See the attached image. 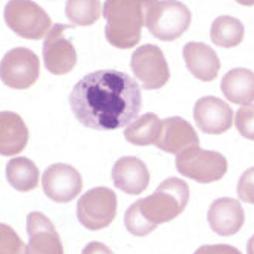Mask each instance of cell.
I'll return each mask as SVG.
<instances>
[{"label":"cell","instance_id":"6da1fadb","mask_svg":"<svg viewBox=\"0 0 254 254\" xmlns=\"http://www.w3.org/2000/svg\"><path fill=\"white\" fill-rule=\"evenodd\" d=\"M74 117L89 129L117 130L136 120L142 95L138 83L121 70L101 69L83 77L69 95Z\"/></svg>","mask_w":254,"mask_h":254},{"label":"cell","instance_id":"7a4b0ae2","mask_svg":"<svg viewBox=\"0 0 254 254\" xmlns=\"http://www.w3.org/2000/svg\"><path fill=\"white\" fill-rule=\"evenodd\" d=\"M190 189L186 181L169 178L147 197L133 202L124 214V225L133 236H147L158 225L170 222L183 213L189 204Z\"/></svg>","mask_w":254,"mask_h":254},{"label":"cell","instance_id":"3957f363","mask_svg":"<svg viewBox=\"0 0 254 254\" xmlns=\"http://www.w3.org/2000/svg\"><path fill=\"white\" fill-rule=\"evenodd\" d=\"M156 0H106L103 15L106 19V39L118 49H129L139 43L142 26L150 6Z\"/></svg>","mask_w":254,"mask_h":254},{"label":"cell","instance_id":"277c9868","mask_svg":"<svg viewBox=\"0 0 254 254\" xmlns=\"http://www.w3.org/2000/svg\"><path fill=\"white\" fill-rule=\"evenodd\" d=\"M190 23V9L178 0H156L146 19V26L150 34L162 42L179 39L189 29Z\"/></svg>","mask_w":254,"mask_h":254},{"label":"cell","instance_id":"5b68a950","mask_svg":"<svg viewBox=\"0 0 254 254\" xmlns=\"http://www.w3.org/2000/svg\"><path fill=\"white\" fill-rule=\"evenodd\" d=\"M3 17L8 28L26 40H42L52 28L48 12L32 0H9Z\"/></svg>","mask_w":254,"mask_h":254},{"label":"cell","instance_id":"8992f818","mask_svg":"<svg viewBox=\"0 0 254 254\" xmlns=\"http://www.w3.org/2000/svg\"><path fill=\"white\" fill-rule=\"evenodd\" d=\"M175 166L183 176L201 184L216 183L222 179L228 170V162L222 153L204 150L199 146L176 155Z\"/></svg>","mask_w":254,"mask_h":254},{"label":"cell","instance_id":"52a82bcc","mask_svg":"<svg viewBox=\"0 0 254 254\" xmlns=\"http://www.w3.org/2000/svg\"><path fill=\"white\" fill-rule=\"evenodd\" d=\"M118 201L114 190L95 187L87 190L77 204V217L87 230H103L109 227L117 216Z\"/></svg>","mask_w":254,"mask_h":254},{"label":"cell","instance_id":"ba28073f","mask_svg":"<svg viewBox=\"0 0 254 254\" xmlns=\"http://www.w3.org/2000/svg\"><path fill=\"white\" fill-rule=\"evenodd\" d=\"M40 75V60L28 48H14L0 60V80L11 89H28Z\"/></svg>","mask_w":254,"mask_h":254},{"label":"cell","instance_id":"9c48e42d","mask_svg":"<svg viewBox=\"0 0 254 254\" xmlns=\"http://www.w3.org/2000/svg\"><path fill=\"white\" fill-rule=\"evenodd\" d=\"M130 67L144 89H161L170 78V69L162 51L155 45H142L133 54Z\"/></svg>","mask_w":254,"mask_h":254},{"label":"cell","instance_id":"30bf717a","mask_svg":"<svg viewBox=\"0 0 254 254\" xmlns=\"http://www.w3.org/2000/svg\"><path fill=\"white\" fill-rule=\"evenodd\" d=\"M64 29H72V26L54 25L43 42V63L54 75H64L77 64V51L64 37Z\"/></svg>","mask_w":254,"mask_h":254},{"label":"cell","instance_id":"8fae6325","mask_svg":"<svg viewBox=\"0 0 254 254\" xmlns=\"http://www.w3.org/2000/svg\"><path fill=\"white\" fill-rule=\"evenodd\" d=\"M45 194L54 202H70L78 196L83 189L81 175L77 169L69 164H52L49 166L42 178Z\"/></svg>","mask_w":254,"mask_h":254},{"label":"cell","instance_id":"7c38bea8","mask_svg":"<svg viewBox=\"0 0 254 254\" xmlns=\"http://www.w3.org/2000/svg\"><path fill=\"white\" fill-rule=\"evenodd\" d=\"M29 242L26 254H64L60 234L43 213L32 211L26 217Z\"/></svg>","mask_w":254,"mask_h":254},{"label":"cell","instance_id":"4fadbf2b","mask_svg":"<svg viewBox=\"0 0 254 254\" xmlns=\"http://www.w3.org/2000/svg\"><path fill=\"white\" fill-rule=\"evenodd\" d=\"M233 115L231 107L216 97L199 98L193 109L196 126L208 135H221L227 132L233 124Z\"/></svg>","mask_w":254,"mask_h":254},{"label":"cell","instance_id":"5bb4252c","mask_svg":"<svg viewBox=\"0 0 254 254\" xmlns=\"http://www.w3.org/2000/svg\"><path fill=\"white\" fill-rule=\"evenodd\" d=\"M155 146L172 155H179L191 147L199 146V138L194 129L181 117H172L161 123V132Z\"/></svg>","mask_w":254,"mask_h":254},{"label":"cell","instance_id":"9a60e30c","mask_svg":"<svg viewBox=\"0 0 254 254\" xmlns=\"http://www.w3.org/2000/svg\"><path fill=\"white\" fill-rule=\"evenodd\" d=\"M112 181L121 191L127 194H139L149 187L150 173L139 158L123 156L112 167Z\"/></svg>","mask_w":254,"mask_h":254},{"label":"cell","instance_id":"2e32d148","mask_svg":"<svg viewBox=\"0 0 254 254\" xmlns=\"http://www.w3.org/2000/svg\"><path fill=\"white\" fill-rule=\"evenodd\" d=\"M208 225L219 236H233L245 222V211L239 201L233 197H219L208 208Z\"/></svg>","mask_w":254,"mask_h":254},{"label":"cell","instance_id":"e0dca14e","mask_svg":"<svg viewBox=\"0 0 254 254\" xmlns=\"http://www.w3.org/2000/svg\"><path fill=\"white\" fill-rule=\"evenodd\" d=\"M183 56L190 74L201 81H213L221 69L217 54L205 43L190 42L184 46Z\"/></svg>","mask_w":254,"mask_h":254},{"label":"cell","instance_id":"ac0fdd59","mask_svg":"<svg viewBox=\"0 0 254 254\" xmlns=\"http://www.w3.org/2000/svg\"><path fill=\"white\" fill-rule=\"evenodd\" d=\"M29 139V130L20 115L0 112V155L14 156L23 152Z\"/></svg>","mask_w":254,"mask_h":254},{"label":"cell","instance_id":"d6986e66","mask_svg":"<svg viewBox=\"0 0 254 254\" xmlns=\"http://www.w3.org/2000/svg\"><path fill=\"white\" fill-rule=\"evenodd\" d=\"M225 98L234 104H251L254 101V72L245 67L228 70L221 81Z\"/></svg>","mask_w":254,"mask_h":254},{"label":"cell","instance_id":"ffe728a7","mask_svg":"<svg viewBox=\"0 0 254 254\" xmlns=\"http://www.w3.org/2000/svg\"><path fill=\"white\" fill-rule=\"evenodd\" d=\"M6 179L17 191H31L39 186L40 172L31 159L19 156L6 164Z\"/></svg>","mask_w":254,"mask_h":254},{"label":"cell","instance_id":"44dd1931","mask_svg":"<svg viewBox=\"0 0 254 254\" xmlns=\"http://www.w3.org/2000/svg\"><path fill=\"white\" fill-rule=\"evenodd\" d=\"M161 120L155 114H144L124 129V138L135 146L155 144L161 132Z\"/></svg>","mask_w":254,"mask_h":254},{"label":"cell","instance_id":"7402d4cb","mask_svg":"<svg viewBox=\"0 0 254 254\" xmlns=\"http://www.w3.org/2000/svg\"><path fill=\"white\" fill-rule=\"evenodd\" d=\"M245 28L239 19L230 15H221L213 22L210 29L211 42L221 48H234L242 43Z\"/></svg>","mask_w":254,"mask_h":254},{"label":"cell","instance_id":"603a6c76","mask_svg":"<svg viewBox=\"0 0 254 254\" xmlns=\"http://www.w3.org/2000/svg\"><path fill=\"white\" fill-rule=\"evenodd\" d=\"M66 17L74 26L94 25L103 12L100 0H66Z\"/></svg>","mask_w":254,"mask_h":254},{"label":"cell","instance_id":"cb8c5ba5","mask_svg":"<svg viewBox=\"0 0 254 254\" xmlns=\"http://www.w3.org/2000/svg\"><path fill=\"white\" fill-rule=\"evenodd\" d=\"M0 254H26V245L6 224H0Z\"/></svg>","mask_w":254,"mask_h":254},{"label":"cell","instance_id":"d4e9b609","mask_svg":"<svg viewBox=\"0 0 254 254\" xmlns=\"http://www.w3.org/2000/svg\"><path fill=\"white\" fill-rule=\"evenodd\" d=\"M234 123L236 129L244 138L254 141V104H245L241 107L236 114Z\"/></svg>","mask_w":254,"mask_h":254},{"label":"cell","instance_id":"484cf974","mask_svg":"<svg viewBox=\"0 0 254 254\" xmlns=\"http://www.w3.org/2000/svg\"><path fill=\"white\" fill-rule=\"evenodd\" d=\"M238 196L241 201L254 205V167L245 170L238 183Z\"/></svg>","mask_w":254,"mask_h":254},{"label":"cell","instance_id":"4316f807","mask_svg":"<svg viewBox=\"0 0 254 254\" xmlns=\"http://www.w3.org/2000/svg\"><path fill=\"white\" fill-rule=\"evenodd\" d=\"M193 254H242V253L231 245L217 244V245H202V247H199Z\"/></svg>","mask_w":254,"mask_h":254},{"label":"cell","instance_id":"83f0119b","mask_svg":"<svg viewBox=\"0 0 254 254\" xmlns=\"http://www.w3.org/2000/svg\"><path fill=\"white\" fill-rule=\"evenodd\" d=\"M81 254H114L107 245L101 242H90L83 248Z\"/></svg>","mask_w":254,"mask_h":254},{"label":"cell","instance_id":"f1b7e54d","mask_svg":"<svg viewBox=\"0 0 254 254\" xmlns=\"http://www.w3.org/2000/svg\"><path fill=\"white\" fill-rule=\"evenodd\" d=\"M247 254H254V234L251 236L247 244Z\"/></svg>","mask_w":254,"mask_h":254},{"label":"cell","instance_id":"f546056e","mask_svg":"<svg viewBox=\"0 0 254 254\" xmlns=\"http://www.w3.org/2000/svg\"><path fill=\"white\" fill-rule=\"evenodd\" d=\"M239 5H244V6H253L254 5V0H236Z\"/></svg>","mask_w":254,"mask_h":254}]
</instances>
